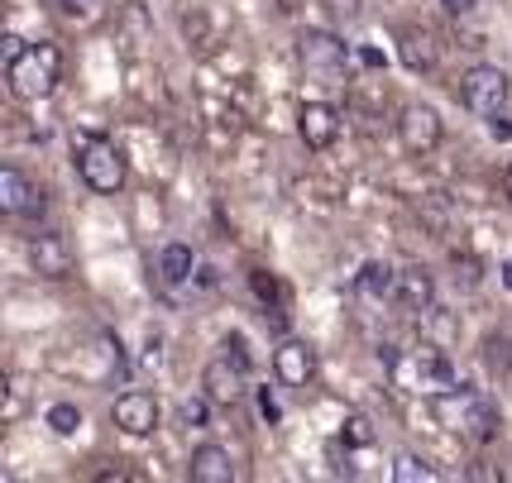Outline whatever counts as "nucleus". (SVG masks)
<instances>
[{
  "label": "nucleus",
  "instance_id": "9d476101",
  "mask_svg": "<svg viewBox=\"0 0 512 483\" xmlns=\"http://www.w3.org/2000/svg\"><path fill=\"white\" fill-rule=\"evenodd\" d=\"M273 378L283 383V388H312L316 378V350L307 340H283L278 350H273Z\"/></svg>",
  "mask_w": 512,
  "mask_h": 483
},
{
  "label": "nucleus",
  "instance_id": "c85d7f7f",
  "mask_svg": "<svg viewBox=\"0 0 512 483\" xmlns=\"http://www.w3.org/2000/svg\"><path fill=\"white\" fill-rule=\"evenodd\" d=\"M474 5H479V0H441V10H446L450 20H469V15H474Z\"/></svg>",
  "mask_w": 512,
  "mask_h": 483
},
{
  "label": "nucleus",
  "instance_id": "2eb2a0df",
  "mask_svg": "<svg viewBox=\"0 0 512 483\" xmlns=\"http://www.w3.org/2000/svg\"><path fill=\"white\" fill-rule=\"evenodd\" d=\"M187 479L192 483H235V460H230V450L216 445V440L197 445L192 460H187Z\"/></svg>",
  "mask_w": 512,
  "mask_h": 483
},
{
  "label": "nucleus",
  "instance_id": "c756f323",
  "mask_svg": "<svg viewBox=\"0 0 512 483\" xmlns=\"http://www.w3.org/2000/svg\"><path fill=\"white\" fill-rule=\"evenodd\" d=\"M24 48H29V44H24L20 34H5V39H0V53H5V63H15V58L24 53Z\"/></svg>",
  "mask_w": 512,
  "mask_h": 483
},
{
  "label": "nucleus",
  "instance_id": "1a4fd4ad",
  "mask_svg": "<svg viewBox=\"0 0 512 483\" xmlns=\"http://www.w3.org/2000/svg\"><path fill=\"white\" fill-rule=\"evenodd\" d=\"M245 383H249V369L235 364L230 354L211 359V364L201 369V388H206V397H211L216 407H235V402L245 397Z\"/></svg>",
  "mask_w": 512,
  "mask_h": 483
},
{
  "label": "nucleus",
  "instance_id": "b1692460",
  "mask_svg": "<svg viewBox=\"0 0 512 483\" xmlns=\"http://www.w3.org/2000/svg\"><path fill=\"white\" fill-rule=\"evenodd\" d=\"M321 10L331 15V24H355L364 15V0H321Z\"/></svg>",
  "mask_w": 512,
  "mask_h": 483
},
{
  "label": "nucleus",
  "instance_id": "0eeeda50",
  "mask_svg": "<svg viewBox=\"0 0 512 483\" xmlns=\"http://www.w3.org/2000/svg\"><path fill=\"white\" fill-rule=\"evenodd\" d=\"M24 254H29V268L48 278V283H63L72 278V268H77V249L67 244L63 230H34L29 244H24Z\"/></svg>",
  "mask_w": 512,
  "mask_h": 483
},
{
  "label": "nucleus",
  "instance_id": "473e14b6",
  "mask_svg": "<svg viewBox=\"0 0 512 483\" xmlns=\"http://www.w3.org/2000/svg\"><path fill=\"white\" fill-rule=\"evenodd\" d=\"M67 10H87V5H101V0H63Z\"/></svg>",
  "mask_w": 512,
  "mask_h": 483
},
{
  "label": "nucleus",
  "instance_id": "393cba45",
  "mask_svg": "<svg viewBox=\"0 0 512 483\" xmlns=\"http://www.w3.org/2000/svg\"><path fill=\"white\" fill-rule=\"evenodd\" d=\"M182 421H187V426H211V397L206 393L187 397V402H182Z\"/></svg>",
  "mask_w": 512,
  "mask_h": 483
},
{
  "label": "nucleus",
  "instance_id": "f704fd0d",
  "mask_svg": "<svg viewBox=\"0 0 512 483\" xmlns=\"http://www.w3.org/2000/svg\"><path fill=\"white\" fill-rule=\"evenodd\" d=\"M503 192H508V201H512V163H508V173H503Z\"/></svg>",
  "mask_w": 512,
  "mask_h": 483
},
{
  "label": "nucleus",
  "instance_id": "f03ea898",
  "mask_svg": "<svg viewBox=\"0 0 512 483\" xmlns=\"http://www.w3.org/2000/svg\"><path fill=\"white\" fill-rule=\"evenodd\" d=\"M436 421L450 426V431H460V436L479 440V445H489L498 436V407H493L484 393H469V388H450V393L436 397Z\"/></svg>",
  "mask_w": 512,
  "mask_h": 483
},
{
  "label": "nucleus",
  "instance_id": "f3484780",
  "mask_svg": "<svg viewBox=\"0 0 512 483\" xmlns=\"http://www.w3.org/2000/svg\"><path fill=\"white\" fill-rule=\"evenodd\" d=\"M393 287H398V273L383 264V259H369V264L355 273V292L364 297V302H388Z\"/></svg>",
  "mask_w": 512,
  "mask_h": 483
},
{
  "label": "nucleus",
  "instance_id": "423d86ee",
  "mask_svg": "<svg viewBox=\"0 0 512 483\" xmlns=\"http://www.w3.org/2000/svg\"><path fill=\"white\" fill-rule=\"evenodd\" d=\"M297 63L302 72L321 82V87H340L345 82V67H350V44H340L326 29H302L297 34Z\"/></svg>",
  "mask_w": 512,
  "mask_h": 483
},
{
  "label": "nucleus",
  "instance_id": "a211bd4d",
  "mask_svg": "<svg viewBox=\"0 0 512 483\" xmlns=\"http://www.w3.org/2000/svg\"><path fill=\"white\" fill-rule=\"evenodd\" d=\"M158 278L168 287H182V283H192V268H197V259H192V249L187 244H163L158 249Z\"/></svg>",
  "mask_w": 512,
  "mask_h": 483
},
{
  "label": "nucleus",
  "instance_id": "39448f33",
  "mask_svg": "<svg viewBox=\"0 0 512 483\" xmlns=\"http://www.w3.org/2000/svg\"><path fill=\"white\" fill-rule=\"evenodd\" d=\"M455 96H460V106L469 115H479V120H493V115H503L512 96V82L503 77V67L493 63H474L460 72V82H455Z\"/></svg>",
  "mask_w": 512,
  "mask_h": 483
},
{
  "label": "nucleus",
  "instance_id": "f8f14e48",
  "mask_svg": "<svg viewBox=\"0 0 512 483\" xmlns=\"http://www.w3.org/2000/svg\"><path fill=\"white\" fill-rule=\"evenodd\" d=\"M398 144L407 154H431L441 144V115L431 106H402L398 115Z\"/></svg>",
  "mask_w": 512,
  "mask_h": 483
},
{
  "label": "nucleus",
  "instance_id": "aec40b11",
  "mask_svg": "<svg viewBox=\"0 0 512 483\" xmlns=\"http://www.w3.org/2000/svg\"><path fill=\"white\" fill-rule=\"evenodd\" d=\"M374 440H379V431H374V421L369 417L350 412V417L340 421V445H345V450H369Z\"/></svg>",
  "mask_w": 512,
  "mask_h": 483
},
{
  "label": "nucleus",
  "instance_id": "7c9ffc66",
  "mask_svg": "<svg viewBox=\"0 0 512 483\" xmlns=\"http://www.w3.org/2000/svg\"><path fill=\"white\" fill-rule=\"evenodd\" d=\"M489 134L498 139V144H508V139H512V120H508V115H493V120H489Z\"/></svg>",
  "mask_w": 512,
  "mask_h": 483
},
{
  "label": "nucleus",
  "instance_id": "cd10ccee",
  "mask_svg": "<svg viewBox=\"0 0 512 483\" xmlns=\"http://www.w3.org/2000/svg\"><path fill=\"white\" fill-rule=\"evenodd\" d=\"M259 412H264L268 426H278V421H283V407H278V397L268 393V388H259Z\"/></svg>",
  "mask_w": 512,
  "mask_h": 483
},
{
  "label": "nucleus",
  "instance_id": "f257e3e1",
  "mask_svg": "<svg viewBox=\"0 0 512 483\" xmlns=\"http://www.w3.org/2000/svg\"><path fill=\"white\" fill-rule=\"evenodd\" d=\"M379 359L388 364L393 383L407 388V393L441 397V393L455 388V364H450L446 350H441V345H431V340H422L417 350H393V345H383Z\"/></svg>",
  "mask_w": 512,
  "mask_h": 483
},
{
  "label": "nucleus",
  "instance_id": "4468645a",
  "mask_svg": "<svg viewBox=\"0 0 512 483\" xmlns=\"http://www.w3.org/2000/svg\"><path fill=\"white\" fill-rule=\"evenodd\" d=\"M393 302L402 311H431L436 307V278H431V268L422 264H407L398 273V287H393Z\"/></svg>",
  "mask_w": 512,
  "mask_h": 483
},
{
  "label": "nucleus",
  "instance_id": "c9c22d12",
  "mask_svg": "<svg viewBox=\"0 0 512 483\" xmlns=\"http://www.w3.org/2000/svg\"><path fill=\"white\" fill-rule=\"evenodd\" d=\"M53 5H63V0H53Z\"/></svg>",
  "mask_w": 512,
  "mask_h": 483
},
{
  "label": "nucleus",
  "instance_id": "412c9836",
  "mask_svg": "<svg viewBox=\"0 0 512 483\" xmlns=\"http://www.w3.org/2000/svg\"><path fill=\"white\" fill-rule=\"evenodd\" d=\"M484 369H489V374H503V378L512 374V340L508 335H489V340H484Z\"/></svg>",
  "mask_w": 512,
  "mask_h": 483
},
{
  "label": "nucleus",
  "instance_id": "6ab92c4d",
  "mask_svg": "<svg viewBox=\"0 0 512 483\" xmlns=\"http://www.w3.org/2000/svg\"><path fill=\"white\" fill-rule=\"evenodd\" d=\"M249 287H254V297H259V307L264 311H283V283L268 273V268H249Z\"/></svg>",
  "mask_w": 512,
  "mask_h": 483
},
{
  "label": "nucleus",
  "instance_id": "a878e982",
  "mask_svg": "<svg viewBox=\"0 0 512 483\" xmlns=\"http://www.w3.org/2000/svg\"><path fill=\"white\" fill-rule=\"evenodd\" d=\"M455 283H465V287H479V264H474L469 254H455Z\"/></svg>",
  "mask_w": 512,
  "mask_h": 483
},
{
  "label": "nucleus",
  "instance_id": "72a5a7b5",
  "mask_svg": "<svg viewBox=\"0 0 512 483\" xmlns=\"http://www.w3.org/2000/svg\"><path fill=\"white\" fill-rule=\"evenodd\" d=\"M498 273H503V287H508V292H512V259H508V264H503V268H498Z\"/></svg>",
  "mask_w": 512,
  "mask_h": 483
},
{
  "label": "nucleus",
  "instance_id": "20e7f679",
  "mask_svg": "<svg viewBox=\"0 0 512 483\" xmlns=\"http://www.w3.org/2000/svg\"><path fill=\"white\" fill-rule=\"evenodd\" d=\"M72 154H77V173H82V182H87L91 192L115 197L125 187V154L115 149L111 139L82 134V139H72Z\"/></svg>",
  "mask_w": 512,
  "mask_h": 483
},
{
  "label": "nucleus",
  "instance_id": "bb28decb",
  "mask_svg": "<svg viewBox=\"0 0 512 483\" xmlns=\"http://www.w3.org/2000/svg\"><path fill=\"white\" fill-rule=\"evenodd\" d=\"M225 354H230V359H235V364H254V359H249V345H245V335H240V330H235V335H225V345H221Z\"/></svg>",
  "mask_w": 512,
  "mask_h": 483
},
{
  "label": "nucleus",
  "instance_id": "dca6fc26",
  "mask_svg": "<svg viewBox=\"0 0 512 483\" xmlns=\"http://www.w3.org/2000/svg\"><path fill=\"white\" fill-rule=\"evenodd\" d=\"M398 53L412 72H436V63H441V48H436V39H431V29H422V24H407V29H402Z\"/></svg>",
  "mask_w": 512,
  "mask_h": 483
},
{
  "label": "nucleus",
  "instance_id": "ddd939ff",
  "mask_svg": "<svg viewBox=\"0 0 512 483\" xmlns=\"http://www.w3.org/2000/svg\"><path fill=\"white\" fill-rule=\"evenodd\" d=\"M111 421L125 431V436H154L158 431V397L139 393V388L120 393L115 397V407H111Z\"/></svg>",
  "mask_w": 512,
  "mask_h": 483
},
{
  "label": "nucleus",
  "instance_id": "4be33fe9",
  "mask_svg": "<svg viewBox=\"0 0 512 483\" xmlns=\"http://www.w3.org/2000/svg\"><path fill=\"white\" fill-rule=\"evenodd\" d=\"M393 479L398 483H431L436 479V469H431L426 460H417V455H398V460H393Z\"/></svg>",
  "mask_w": 512,
  "mask_h": 483
},
{
  "label": "nucleus",
  "instance_id": "6e6552de",
  "mask_svg": "<svg viewBox=\"0 0 512 483\" xmlns=\"http://www.w3.org/2000/svg\"><path fill=\"white\" fill-rule=\"evenodd\" d=\"M0 211L10 220H39L48 211V197L20 168H0Z\"/></svg>",
  "mask_w": 512,
  "mask_h": 483
},
{
  "label": "nucleus",
  "instance_id": "2f4dec72",
  "mask_svg": "<svg viewBox=\"0 0 512 483\" xmlns=\"http://www.w3.org/2000/svg\"><path fill=\"white\" fill-rule=\"evenodd\" d=\"M359 63L364 67H388V58H383L379 48H359Z\"/></svg>",
  "mask_w": 512,
  "mask_h": 483
},
{
  "label": "nucleus",
  "instance_id": "7ed1b4c3",
  "mask_svg": "<svg viewBox=\"0 0 512 483\" xmlns=\"http://www.w3.org/2000/svg\"><path fill=\"white\" fill-rule=\"evenodd\" d=\"M58 77H63V48L58 44H29L15 63H5V82L20 101H44L58 87Z\"/></svg>",
  "mask_w": 512,
  "mask_h": 483
},
{
  "label": "nucleus",
  "instance_id": "9b49d317",
  "mask_svg": "<svg viewBox=\"0 0 512 483\" xmlns=\"http://www.w3.org/2000/svg\"><path fill=\"white\" fill-rule=\"evenodd\" d=\"M297 134H302V144L312 154H326L335 139H340V110L331 101H307V106L297 110Z\"/></svg>",
  "mask_w": 512,
  "mask_h": 483
},
{
  "label": "nucleus",
  "instance_id": "5701e85b",
  "mask_svg": "<svg viewBox=\"0 0 512 483\" xmlns=\"http://www.w3.org/2000/svg\"><path fill=\"white\" fill-rule=\"evenodd\" d=\"M44 421L53 426V436H72L82 426V412H77V402H53Z\"/></svg>",
  "mask_w": 512,
  "mask_h": 483
}]
</instances>
